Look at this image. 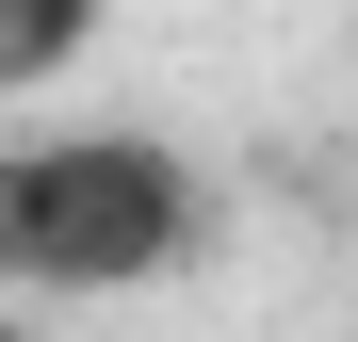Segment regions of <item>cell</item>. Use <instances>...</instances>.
Returning a JSON list of instances; mask_svg holds the SVG:
<instances>
[{"label": "cell", "mask_w": 358, "mask_h": 342, "mask_svg": "<svg viewBox=\"0 0 358 342\" xmlns=\"http://www.w3.org/2000/svg\"><path fill=\"white\" fill-rule=\"evenodd\" d=\"M212 245V163L163 131H17L0 147V310H114Z\"/></svg>", "instance_id": "obj_1"}, {"label": "cell", "mask_w": 358, "mask_h": 342, "mask_svg": "<svg viewBox=\"0 0 358 342\" xmlns=\"http://www.w3.org/2000/svg\"><path fill=\"white\" fill-rule=\"evenodd\" d=\"M98 49V0H0V98H49Z\"/></svg>", "instance_id": "obj_2"}, {"label": "cell", "mask_w": 358, "mask_h": 342, "mask_svg": "<svg viewBox=\"0 0 358 342\" xmlns=\"http://www.w3.org/2000/svg\"><path fill=\"white\" fill-rule=\"evenodd\" d=\"M0 342H49V326H33V310H0Z\"/></svg>", "instance_id": "obj_3"}]
</instances>
